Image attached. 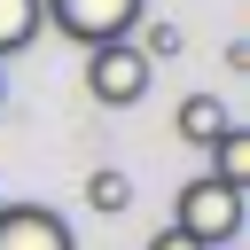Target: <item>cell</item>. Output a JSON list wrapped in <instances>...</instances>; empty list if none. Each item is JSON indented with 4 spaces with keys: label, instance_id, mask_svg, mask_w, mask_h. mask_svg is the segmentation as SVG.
Wrapping results in <instances>:
<instances>
[{
    "label": "cell",
    "instance_id": "cell-1",
    "mask_svg": "<svg viewBox=\"0 0 250 250\" xmlns=\"http://www.w3.org/2000/svg\"><path fill=\"white\" fill-rule=\"evenodd\" d=\"M172 227H180L188 242H203V250H227V242L242 234V195L219 188L211 172H195V180L172 195Z\"/></svg>",
    "mask_w": 250,
    "mask_h": 250
},
{
    "label": "cell",
    "instance_id": "cell-2",
    "mask_svg": "<svg viewBox=\"0 0 250 250\" xmlns=\"http://www.w3.org/2000/svg\"><path fill=\"white\" fill-rule=\"evenodd\" d=\"M39 16L78 47H109V39H133L148 23V0H39Z\"/></svg>",
    "mask_w": 250,
    "mask_h": 250
},
{
    "label": "cell",
    "instance_id": "cell-3",
    "mask_svg": "<svg viewBox=\"0 0 250 250\" xmlns=\"http://www.w3.org/2000/svg\"><path fill=\"white\" fill-rule=\"evenodd\" d=\"M148 78H156V62L133 47V39H109V47H86V94L102 102V109H133L141 94H148Z\"/></svg>",
    "mask_w": 250,
    "mask_h": 250
},
{
    "label": "cell",
    "instance_id": "cell-4",
    "mask_svg": "<svg viewBox=\"0 0 250 250\" xmlns=\"http://www.w3.org/2000/svg\"><path fill=\"white\" fill-rule=\"evenodd\" d=\"M0 250H78L62 211L47 203H0Z\"/></svg>",
    "mask_w": 250,
    "mask_h": 250
},
{
    "label": "cell",
    "instance_id": "cell-5",
    "mask_svg": "<svg viewBox=\"0 0 250 250\" xmlns=\"http://www.w3.org/2000/svg\"><path fill=\"white\" fill-rule=\"evenodd\" d=\"M227 125H234V117H227V102H219V94H188V102L172 109V133H180L188 148H211Z\"/></svg>",
    "mask_w": 250,
    "mask_h": 250
},
{
    "label": "cell",
    "instance_id": "cell-6",
    "mask_svg": "<svg viewBox=\"0 0 250 250\" xmlns=\"http://www.w3.org/2000/svg\"><path fill=\"white\" fill-rule=\"evenodd\" d=\"M211 180L234 188V195L250 188V133H242V125H227V133L211 141Z\"/></svg>",
    "mask_w": 250,
    "mask_h": 250
},
{
    "label": "cell",
    "instance_id": "cell-7",
    "mask_svg": "<svg viewBox=\"0 0 250 250\" xmlns=\"http://www.w3.org/2000/svg\"><path fill=\"white\" fill-rule=\"evenodd\" d=\"M47 31V16H39V0H0V62L8 55H23L31 39Z\"/></svg>",
    "mask_w": 250,
    "mask_h": 250
},
{
    "label": "cell",
    "instance_id": "cell-8",
    "mask_svg": "<svg viewBox=\"0 0 250 250\" xmlns=\"http://www.w3.org/2000/svg\"><path fill=\"white\" fill-rule=\"evenodd\" d=\"M86 203H94L102 219H117V211L133 203V180H125L117 164H102V172H86Z\"/></svg>",
    "mask_w": 250,
    "mask_h": 250
},
{
    "label": "cell",
    "instance_id": "cell-9",
    "mask_svg": "<svg viewBox=\"0 0 250 250\" xmlns=\"http://www.w3.org/2000/svg\"><path fill=\"white\" fill-rule=\"evenodd\" d=\"M148 250H203V242H188V234H180V227H172V219H164V227H156V234H148Z\"/></svg>",
    "mask_w": 250,
    "mask_h": 250
}]
</instances>
